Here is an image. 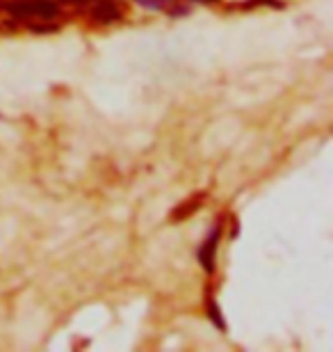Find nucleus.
<instances>
[{
	"mask_svg": "<svg viewBox=\"0 0 333 352\" xmlns=\"http://www.w3.org/2000/svg\"><path fill=\"white\" fill-rule=\"evenodd\" d=\"M122 16H124V10L115 0H96V5L91 7V12H89V19L98 21V23H112V21H119Z\"/></svg>",
	"mask_w": 333,
	"mask_h": 352,
	"instance_id": "f03ea898",
	"label": "nucleus"
},
{
	"mask_svg": "<svg viewBox=\"0 0 333 352\" xmlns=\"http://www.w3.org/2000/svg\"><path fill=\"white\" fill-rule=\"evenodd\" d=\"M5 10L23 21H53L60 14V7L53 0H10V3H5Z\"/></svg>",
	"mask_w": 333,
	"mask_h": 352,
	"instance_id": "f257e3e1",
	"label": "nucleus"
},
{
	"mask_svg": "<svg viewBox=\"0 0 333 352\" xmlns=\"http://www.w3.org/2000/svg\"><path fill=\"white\" fill-rule=\"evenodd\" d=\"M141 7H146V10H172V5H176L174 0H137Z\"/></svg>",
	"mask_w": 333,
	"mask_h": 352,
	"instance_id": "39448f33",
	"label": "nucleus"
},
{
	"mask_svg": "<svg viewBox=\"0 0 333 352\" xmlns=\"http://www.w3.org/2000/svg\"><path fill=\"white\" fill-rule=\"evenodd\" d=\"M199 3H215V0H199Z\"/></svg>",
	"mask_w": 333,
	"mask_h": 352,
	"instance_id": "1a4fd4ad",
	"label": "nucleus"
},
{
	"mask_svg": "<svg viewBox=\"0 0 333 352\" xmlns=\"http://www.w3.org/2000/svg\"><path fill=\"white\" fill-rule=\"evenodd\" d=\"M208 311H210V314H208V316H210V318H212V320H215V322H217V327H226V325H224V320H222V318H219V309H217V305H215V302H210Z\"/></svg>",
	"mask_w": 333,
	"mask_h": 352,
	"instance_id": "423d86ee",
	"label": "nucleus"
},
{
	"mask_svg": "<svg viewBox=\"0 0 333 352\" xmlns=\"http://www.w3.org/2000/svg\"><path fill=\"white\" fill-rule=\"evenodd\" d=\"M205 197H208L205 192H196V195H192L190 199H185L179 208L174 210V213H172V220H174V222H181V220H185V217H190L192 213H196V210L201 208V204L205 201Z\"/></svg>",
	"mask_w": 333,
	"mask_h": 352,
	"instance_id": "20e7f679",
	"label": "nucleus"
},
{
	"mask_svg": "<svg viewBox=\"0 0 333 352\" xmlns=\"http://www.w3.org/2000/svg\"><path fill=\"white\" fill-rule=\"evenodd\" d=\"M60 3H67V5H84V3H91V0H60Z\"/></svg>",
	"mask_w": 333,
	"mask_h": 352,
	"instance_id": "0eeeda50",
	"label": "nucleus"
},
{
	"mask_svg": "<svg viewBox=\"0 0 333 352\" xmlns=\"http://www.w3.org/2000/svg\"><path fill=\"white\" fill-rule=\"evenodd\" d=\"M0 10H5V0H0Z\"/></svg>",
	"mask_w": 333,
	"mask_h": 352,
	"instance_id": "6e6552de",
	"label": "nucleus"
},
{
	"mask_svg": "<svg viewBox=\"0 0 333 352\" xmlns=\"http://www.w3.org/2000/svg\"><path fill=\"white\" fill-rule=\"evenodd\" d=\"M217 245H219V227L212 229V234L208 236V241L201 245L199 250V261L208 272H212L215 267V252H217Z\"/></svg>",
	"mask_w": 333,
	"mask_h": 352,
	"instance_id": "7ed1b4c3",
	"label": "nucleus"
}]
</instances>
